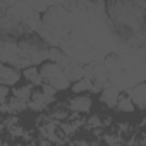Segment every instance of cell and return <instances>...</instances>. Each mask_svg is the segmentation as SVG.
Returning a JSON list of instances; mask_svg holds the SVG:
<instances>
[{
    "mask_svg": "<svg viewBox=\"0 0 146 146\" xmlns=\"http://www.w3.org/2000/svg\"><path fill=\"white\" fill-rule=\"evenodd\" d=\"M88 124H90V127H96V125H100V117L93 115V117L88 120Z\"/></svg>",
    "mask_w": 146,
    "mask_h": 146,
    "instance_id": "2e32d148",
    "label": "cell"
},
{
    "mask_svg": "<svg viewBox=\"0 0 146 146\" xmlns=\"http://www.w3.org/2000/svg\"><path fill=\"white\" fill-rule=\"evenodd\" d=\"M19 72L14 69V67H9V65H4L0 62V86H11V84H16L19 81Z\"/></svg>",
    "mask_w": 146,
    "mask_h": 146,
    "instance_id": "6da1fadb",
    "label": "cell"
},
{
    "mask_svg": "<svg viewBox=\"0 0 146 146\" xmlns=\"http://www.w3.org/2000/svg\"><path fill=\"white\" fill-rule=\"evenodd\" d=\"M129 95H131V96H127V98L132 102V105H137L139 108L144 107L146 96H144V84H143V83L132 86V90H129Z\"/></svg>",
    "mask_w": 146,
    "mask_h": 146,
    "instance_id": "277c9868",
    "label": "cell"
},
{
    "mask_svg": "<svg viewBox=\"0 0 146 146\" xmlns=\"http://www.w3.org/2000/svg\"><path fill=\"white\" fill-rule=\"evenodd\" d=\"M41 93H43L45 96H48V98H53L57 91H55V90H53L50 84H43V91H41Z\"/></svg>",
    "mask_w": 146,
    "mask_h": 146,
    "instance_id": "9a60e30c",
    "label": "cell"
},
{
    "mask_svg": "<svg viewBox=\"0 0 146 146\" xmlns=\"http://www.w3.org/2000/svg\"><path fill=\"white\" fill-rule=\"evenodd\" d=\"M7 96H9V88L7 86H0V107L5 105Z\"/></svg>",
    "mask_w": 146,
    "mask_h": 146,
    "instance_id": "5bb4252c",
    "label": "cell"
},
{
    "mask_svg": "<svg viewBox=\"0 0 146 146\" xmlns=\"http://www.w3.org/2000/svg\"><path fill=\"white\" fill-rule=\"evenodd\" d=\"M93 79H96L100 84H105V81H107V69L103 65L93 67Z\"/></svg>",
    "mask_w": 146,
    "mask_h": 146,
    "instance_id": "8fae6325",
    "label": "cell"
},
{
    "mask_svg": "<svg viewBox=\"0 0 146 146\" xmlns=\"http://www.w3.org/2000/svg\"><path fill=\"white\" fill-rule=\"evenodd\" d=\"M12 95H14V98H16V100L28 103V102H29V98H31V95H33V91H31V86H21V88H16Z\"/></svg>",
    "mask_w": 146,
    "mask_h": 146,
    "instance_id": "52a82bcc",
    "label": "cell"
},
{
    "mask_svg": "<svg viewBox=\"0 0 146 146\" xmlns=\"http://www.w3.org/2000/svg\"><path fill=\"white\" fill-rule=\"evenodd\" d=\"M55 129H57V125L53 124V122H48L46 125H43L41 127V134H43V137H46V141H55L57 139V132H55Z\"/></svg>",
    "mask_w": 146,
    "mask_h": 146,
    "instance_id": "30bf717a",
    "label": "cell"
},
{
    "mask_svg": "<svg viewBox=\"0 0 146 146\" xmlns=\"http://www.w3.org/2000/svg\"><path fill=\"white\" fill-rule=\"evenodd\" d=\"M120 112H132L134 110V105H132V102L127 98V96H122V98H119V102H117V105H115Z\"/></svg>",
    "mask_w": 146,
    "mask_h": 146,
    "instance_id": "4fadbf2b",
    "label": "cell"
},
{
    "mask_svg": "<svg viewBox=\"0 0 146 146\" xmlns=\"http://www.w3.org/2000/svg\"><path fill=\"white\" fill-rule=\"evenodd\" d=\"M50 102H53V98H48V96H45L41 91H36V93H33V95H31V98H29L28 105H29L33 110L40 112V110H43Z\"/></svg>",
    "mask_w": 146,
    "mask_h": 146,
    "instance_id": "5b68a950",
    "label": "cell"
},
{
    "mask_svg": "<svg viewBox=\"0 0 146 146\" xmlns=\"http://www.w3.org/2000/svg\"><path fill=\"white\" fill-rule=\"evenodd\" d=\"M69 108L74 110V112H90L91 108V98L90 96H74L70 102H69Z\"/></svg>",
    "mask_w": 146,
    "mask_h": 146,
    "instance_id": "3957f363",
    "label": "cell"
},
{
    "mask_svg": "<svg viewBox=\"0 0 146 146\" xmlns=\"http://www.w3.org/2000/svg\"><path fill=\"white\" fill-rule=\"evenodd\" d=\"M72 90H74L76 93H84V91H90L91 90V81H88V79H79V81H76L74 84H72Z\"/></svg>",
    "mask_w": 146,
    "mask_h": 146,
    "instance_id": "7c38bea8",
    "label": "cell"
},
{
    "mask_svg": "<svg viewBox=\"0 0 146 146\" xmlns=\"http://www.w3.org/2000/svg\"><path fill=\"white\" fill-rule=\"evenodd\" d=\"M24 78L31 83V84H43V79L40 76V70L36 67H28L24 70Z\"/></svg>",
    "mask_w": 146,
    "mask_h": 146,
    "instance_id": "ba28073f",
    "label": "cell"
},
{
    "mask_svg": "<svg viewBox=\"0 0 146 146\" xmlns=\"http://www.w3.org/2000/svg\"><path fill=\"white\" fill-rule=\"evenodd\" d=\"M40 146H50V141H41Z\"/></svg>",
    "mask_w": 146,
    "mask_h": 146,
    "instance_id": "e0dca14e",
    "label": "cell"
},
{
    "mask_svg": "<svg viewBox=\"0 0 146 146\" xmlns=\"http://www.w3.org/2000/svg\"><path fill=\"white\" fill-rule=\"evenodd\" d=\"M69 79L65 78V74H60L58 78H55V79H52V81H48V84L55 90V91H60V90H67L69 88Z\"/></svg>",
    "mask_w": 146,
    "mask_h": 146,
    "instance_id": "9c48e42d",
    "label": "cell"
},
{
    "mask_svg": "<svg viewBox=\"0 0 146 146\" xmlns=\"http://www.w3.org/2000/svg\"><path fill=\"white\" fill-rule=\"evenodd\" d=\"M60 74H64V67L55 64V62H46L40 69V76H41L43 81H52V79L58 78Z\"/></svg>",
    "mask_w": 146,
    "mask_h": 146,
    "instance_id": "7a4b0ae2",
    "label": "cell"
},
{
    "mask_svg": "<svg viewBox=\"0 0 146 146\" xmlns=\"http://www.w3.org/2000/svg\"><path fill=\"white\" fill-rule=\"evenodd\" d=\"M102 102H103V103H107L108 107H115V105H117V102H119V90H117V88H113V86L107 88V90L102 93Z\"/></svg>",
    "mask_w": 146,
    "mask_h": 146,
    "instance_id": "8992f818",
    "label": "cell"
}]
</instances>
